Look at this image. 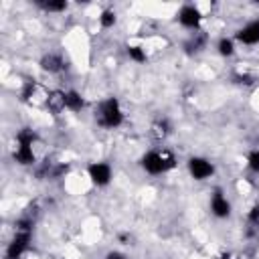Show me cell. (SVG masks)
I'll use <instances>...</instances> for the list:
<instances>
[{
  "mask_svg": "<svg viewBox=\"0 0 259 259\" xmlns=\"http://www.w3.org/2000/svg\"><path fill=\"white\" fill-rule=\"evenodd\" d=\"M217 49H219V53H221L223 57H231V55L235 53V42H233L231 38H227V36H223V38L219 40V45H217Z\"/></svg>",
  "mask_w": 259,
  "mask_h": 259,
  "instance_id": "cell-18",
  "label": "cell"
},
{
  "mask_svg": "<svg viewBox=\"0 0 259 259\" xmlns=\"http://www.w3.org/2000/svg\"><path fill=\"white\" fill-rule=\"evenodd\" d=\"M32 225L34 221L30 217H22L16 221L14 225V237L6 247V259H22V255L26 253L28 245H30V237H32Z\"/></svg>",
  "mask_w": 259,
  "mask_h": 259,
  "instance_id": "cell-1",
  "label": "cell"
},
{
  "mask_svg": "<svg viewBox=\"0 0 259 259\" xmlns=\"http://www.w3.org/2000/svg\"><path fill=\"white\" fill-rule=\"evenodd\" d=\"M99 22H101L103 28L113 26V24H115V12H113V10H103L101 16H99Z\"/></svg>",
  "mask_w": 259,
  "mask_h": 259,
  "instance_id": "cell-20",
  "label": "cell"
},
{
  "mask_svg": "<svg viewBox=\"0 0 259 259\" xmlns=\"http://www.w3.org/2000/svg\"><path fill=\"white\" fill-rule=\"evenodd\" d=\"M176 166V158L168 150H152L142 156V168L148 174H164Z\"/></svg>",
  "mask_w": 259,
  "mask_h": 259,
  "instance_id": "cell-3",
  "label": "cell"
},
{
  "mask_svg": "<svg viewBox=\"0 0 259 259\" xmlns=\"http://www.w3.org/2000/svg\"><path fill=\"white\" fill-rule=\"evenodd\" d=\"M188 172H190V176H192L194 180H206V178L212 176L214 168H212V164H210L206 158L194 156V158L188 160Z\"/></svg>",
  "mask_w": 259,
  "mask_h": 259,
  "instance_id": "cell-5",
  "label": "cell"
},
{
  "mask_svg": "<svg viewBox=\"0 0 259 259\" xmlns=\"http://www.w3.org/2000/svg\"><path fill=\"white\" fill-rule=\"evenodd\" d=\"M42 10L47 12H63L67 8V2L65 0H49V2H36Z\"/></svg>",
  "mask_w": 259,
  "mask_h": 259,
  "instance_id": "cell-17",
  "label": "cell"
},
{
  "mask_svg": "<svg viewBox=\"0 0 259 259\" xmlns=\"http://www.w3.org/2000/svg\"><path fill=\"white\" fill-rule=\"evenodd\" d=\"M237 40L243 45H257L259 42V20H251L243 28H239Z\"/></svg>",
  "mask_w": 259,
  "mask_h": 259,
  "instance_id": "cell-9",
  "label": "cell"
},
{
  "mask_svg": "<svg viewBox=\"0 0 259 259\" xmlns=\"http://www.w3.org/2000/svg\"><path fill=\"white\" fill-rule=\"evenodd\" d=\"M247 225H249V233H257L259 235V204H255L249 214H247Z\"/></svg>",
  "mask_w": 259,
  "mask_h": 259,
  "instance_id": "cell-16",
  "label": "cell"
},
{
  "mask_svg": "<svg viewBox=\"0 0 259 259\" xmlns=\"http://www.w3.org/2000/svg\"><path fill=\"white\" fill-rule=\"evenodd\" d=\"M233 79H235V83H239V85H251V83L255 81V77H253L251 73H247V71H237V73L233 75Z\"/></svg>",
  "mask_w": 259,
  "mask_h": 259,
  "instance_id": "cell-21",
  "label": "cell"
},
{
  "mask_svg": "<svg viewBox=\"0 0 259 259\" xmlns=\"http://www.w3.org/2000/svg\"><path fill=\"white\" fill-rule=\"evenodd\" d=\"M247 166H249L253 172H259V150H253V152L247 156Z\"/></svg>",
  "mask_w": 259,
  "mask_h": 259,
  "instance_id": "cell-22",
  "label": "cell"
},
{
  "mask_svg": "<svg viewBox=\"0 0 259 259\" xmlns=\"http://www.w3.org/2000/svg\"><path fill=\"white\" fill-rule=\"evenodd\" d=\"M22 101L26 103H38V101H47V95H40V85L34 83V81H28L24 87H22Z\"/></svg>",
  "mask_w": 259,
  "mask_h": 259,
  "instance_id": "cell-11",
  "label": "cell"
},
{
  "mask_svg": "<svg viewBox=\"0 0 259 259\" xmlns=\"http://www.w3.org/2000/svg\"><path fill=\"white\" fill-rule=\"evenodd\" d=\"M204 42H206V36H204L202 32H194V34L186 40L184 49H186V53H198V51L204 47Z\"/></svg>",
  "mask_w": 259,
  "mask_h": 259,
  "instance_id": "cell-15",
  "label": "cell"
},
{
  "mask_svg": "<svg viewBox=\"0 0 259 259\" xmlns=\"http://www.w3.org/2000/svg\"><path fill=\"white\" fill-rule=\"evenodd\" d=\"M87 174L95 186H105L111 182V166L107 162H93L87 168Z\"/></svg>",
  "mask_w": 259,
  "mask_h": 259,
  "instance_id": "cell-6",
  "label": "cell"
},
{
  "mask_svg": "<svg viewBox=\"0 0 259 259\" xmlns=\"http://www.w3.org/2000/svg\"><path fill=\"white\" fill-rule=\"evenodd\" d=\"M95 121L105 127V130H113L117 125H121L123 121V111L119 107V101L115 97H107L99 103L97 111H95Z\"/></svg>",
  "mask_w": 259,
  "mask_h": 259,
  "instance_id": "cell-2",
  "label": "cell"
},
{
  "mask_svg": "<svg viewBox=\"0 0 259 259\" xmlns=\"http://www.w3.org/2000/svg\"><path fill=\"white\" fill-rule=\"evenodd\" d=\"M45 105H47L53 113H61L63 109H67V107H65V91H59V89L49 91Z\"/></svg>",
  "mask_w": 259,
  "mask_h": 259,
  "instance_id": "cell-12",
  "label": "cell"
},
{
  "mask_svg": "<svg viewBox=\"0 0 259 259\" xmlns=\"http://www.w3.org/2000/svg\"><path fill=\"white\" fill-rule=\"evenodd\" d=\"M105 259H125V255L119 253V251H109V253L105 255Z\"/></svg>",
  "mask_w": 259,
  "mask_h": 259,
  "instance_id": "cell-23",
  "label": "cell"
},
{
  "mask_svg": "<svg viewBox=\"0 0 259 259\" xmlns=\"http://www.w3.org/2000/svg\"><path fill=\"white\" fill-rule=\"evenodd\" d=\"M210 212L217 217V219H227L231 214V202L227 200V196L223 194L221 188H217L210 196Z\"/></svg>",
  "mask_w": 259,
  "mask_h": 259,
  "instance_id": "cell-8",
  "label": "cell"
},
{
  "mask_svg": "<svg viewBox=\"0 0 259 259\" xmlns=\"http://www.w3.org/2000/svg\"><path fill=\"white\" fill-rule=\"evenodd\" d=\"M65 107L71 111H81L85 107V99L81 97L79 91L69 89V91H65Z\"/></svg>",
  "mask_w": 259,
  "mask_h": 259,
  "instance_id": "cell-13",
  "label": "cell"
},
{
  "mask_svg": "<svg viewBox=\"0 0 259 259\" xmlns=\"http://www.w3.org/2000/svg\"><path fill=\"white\" fill-rule=\"evenodd\" d=\"M219 259H237V257H235V255H231V253H225V255H221Z\"/></svg>",
  "mask_w": 259,
  "mask_h": 259,
  "instance_id": "cell-24",
  "label": "cell"
},
{
  "mask_svg": "<svg viewBox=\"0 0 259 259\" xmlns=\"http://www.w3.org/2000/svg\"><path fill=\"white\" fill-rule=\"evenodd\" d=\"M200 20H202V14H200V10H198L196 6H192V4L182 6L180 12H178V22H180L184 28L196 30V28L200 26Z\"/></svg>",
  "mask_w": 259,
  "mask_h": 259,
  "instance_id": "cell-7",
  "label": "cell"
},
{
  "mask_svg": "<svg viewBox=\"0 0 259 259\" xmlns=\"http://www.w3.org/2000/svg\"><path fill=\"white\" fill-rule=\"evenodd\" d=\"M36 134L30 127H22L16 134V150H14V160L22 166L34 164V144H36Z\"/></svg>",
  "mask_w": 259,
  "mask_h": 259,
  "instance_id": "cell-4",
  "label": "cell"
},
{
  "mask_svg": "<svg viewBox=\"0 0 259 259\" xmlns=\"http://www.w3.org/2000/svg\"><path fill=\"white\" fill-rule=\"evenodd\" d=\"M40 67H42L45 71H49V73H61L67 65H65V59H63L61 55L49 53V55H45V57L40 59Z\"/></svg>",
  "mask_w": 259,
  "mask_h": 259,
  "instance_id": "cell-10",
  "label": "cell"
},
{
  "mask_svg": "<svg viewBox=\"0 0 259 259\" xmlns=\"http://www.w3.org/2000/svg\"><path fill=\"white\" fill-rule=\"evenodd\" d=\"M127 57L132 59V61H136V63H146V59H148V55H146V51L142 49V47H127Z\"/></svg>",
  "mask_w": 259,
  "mask_h": 259,
  "instance_id": "cell-19",
  "label": "cell"
},
{
  "mask_svg": "<svg viewBox=\"0 0 259 259\" xmlns=\"http://www.w3.org/2000/svg\"><path fill=\"white\" fill-rule=\"evenodd\" d=\"M170 130H172V125H170L168 119H156L152 123V138L154 140H164L170 134Z\"/></svg>",
  "mask_w": 259,
  "mask_h": 259,
  "instance_id": "cell-14",
  "label": "cell"
}]
</instances>
